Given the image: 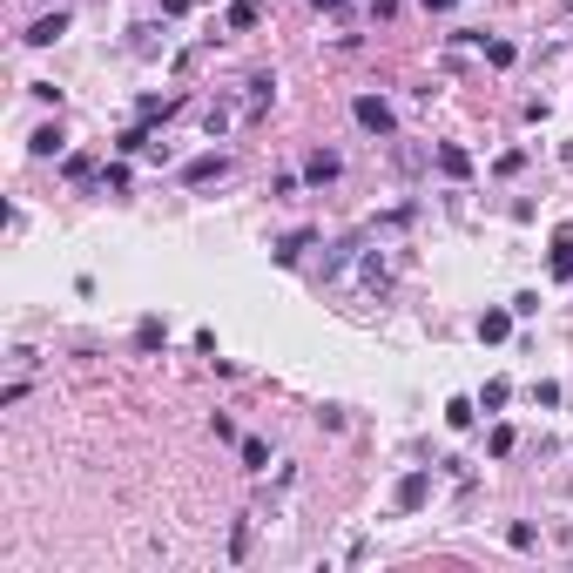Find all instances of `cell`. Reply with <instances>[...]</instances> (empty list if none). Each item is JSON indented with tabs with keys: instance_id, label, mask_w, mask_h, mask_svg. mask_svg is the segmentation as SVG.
<instances>
[{
	"instance_id": "cell-10",
	"label": "cell",
	"mask_w": 573,
	"mask_h": 573,
	"mask_svg": "<svg viewBox=\"0 0 573 573\" xmlns=\"http://www.w3.org/2000/svg\"><path fill=\"white\" fill-rule=\"evenodd\" d=\"M176 109H182L176 95H142V109H135V115H142V121H169Z\"/></svg>"
},
{
	"instance_id": "cell-4",
	"label": "cell",
	"mask_w": 573,
	"mask_h": 573,
	"mask_svg": "<svg viewBox=\"0 0 573 573\" xmlns=\"http://www.w3.org/2000/svg\"><path fill=\"white\" fill-rule=\"evenodd\" d=\"M270 101H276V75H250L243 81V121H256Z\"/></svg>"
},
{
	"instance_id": "cell-1",
	"label": "cell",
	"mask_w": 573,
	"mask_h": 573,
	"mask_svg": "<svg viewBox=\"0 0 573 573\" xmlns=\"http://www.w3.org/2000/svg\"><path fill=\"white\" fill-rule=\"evenodd\" d=\"M351 115H358V129H364V135H398V115H391V101H385V95H358V101H351Z\"/></svg>"
},
{
	"instance_id": "cell-17",
	"label": "cell",
	"mask_w": 573,
	"mask_h": 573,
	"mask_svg": "<svg viewBox=\"0 0 573 573\" xmlns=\"http://www.w3.org/2000/svg\"><path fill=\"white\" fill-rule=\"evenodd\" d=\"M479 47H485V61H493V68H513V55H519L513 41H485V34H479Z\"/></svg>"
},
{
	"instance_id": "cell-25",
	"label": "cell",
	"mask_w": 573,
	"mask_h": 573,
	"mask_svg": "<svg viewBox=\"0 0 573 573\" xmlns=\"http://www.w3.org/2000/svg\"><path fill=\"white\" fill-rule=\"evenodd\" d=\"M445 7H453V0H425V14H445Z\"/></svg>"
},
{
	"instance_id": "cell-20",
	"label": "cell",
	"mask_w": 573,
	"mask_h": 573,
	"mask_svg": "<svg viewBox=\"0 0 573 573\" xmlns=\"http://www.w3.org/2000/svg\"><path fill=\"white\" fill-rule=\"evenodd\" d=\"M553 276H560V284H573V243L560 236V250H553Z\"/></svg>"
},
{
	"instance_id": "cell-18",
	"label": "cell",
	"mask_w": 573,
	"mask_h": 573,
	"mask_svg": "<svg viewBox=\"0 0 573 573\" xmlns=\"http://www.w3.org/2000/svg\"><path fill=\"white\" fill-rule=\"evenodd\" d=\"M162 338H169V331H162V318H142V324H135V344H142V351H155Z\"/></svg>"
},
{
	"instance_id": "cell-24",
	"label": "cell",
	"mask_w": 573,
	"mask_h": 573,
	"mask_svg": "<svg viewBox=\"0 0 573 573\" xmlns=\"http://www.w3.org/2000/svg\"><path fill=\"white\" fill-rule=\"evenodd\" d=\"M162 14H189V0H162Z\"/></svg>"
},
{
	"instance_id": "cell-5",
	"label": "cell",
	"mask_w": 573,
	"mask_h": 573,
	"mask_svg": "<svg viewBox=\"0 0 573 573\" xmlns=\"http://www.w3.org/2000/svg\"><path fill=\"white\" fill-rule=\"evenodd\" d=\"M223 27H230V34L264 27V0H230V7H223Z\"/></svg>"
},
{
	"instance_id": "cell-22",
	"label": "cell",
	"mask_w": 573,
	"mask_h": 573,
	"mask_svg": "<svg viewBox=\"0 0 573 573\" xmlns=\"http://www.w3.org/2000/svg\"><path fill=\"white\" fill-rule=\"evenodd\" d=\"M485 445H493V459H506L513 453V425H493V439H485Z\"/></svg>"
},
{
	"instance_id": "cell-13",
	"label": "cell",
	"mask_w": 573,
	"mask_h": 573,
	"mask_svg": "<svg viewBox=\"0 0 573 573\" xmlns=\"http://www.w3.org/2000/svg\"><path fill=\"white\" fill-rule=\"evenodd\" d=\"M473 419H479V398H453V405H445V425L453 432H465Z\"/></svg>"
},
{
	"instance_id": "cell-12",
	"label": "cell",
	"mask_w": 573,
	"mask_h": 573,
	"mask_svg": "<svg viewBox=\"0 0 573 573\" xmlns=\"http://www.w3.org/2000/svg\"><path fill=\"white\" fill-rule=\"evenodd\" d=\"M27 149L34 155H61V129H55V121H41V129L27 135Z\"/></svg>"
},
{
	"instance_id": "cell-3",
	"label": "cell",
	"mask_w": 573,
	"mask_h": 573,
	"mask_svg": "<svg viewBox=\"0 0 573 573\" xmlns=\"http://www.w3.org/2000/svg\"><path fill=\"white\" fill-rule=\"evenodd\" d=\"M223 176H230V155H223V149H210V155H196V162H189V169H182V182H189V189H203V182H223Z\"/></svg>"
},
{
	"instance_id": "cell-8",
	"label": "cell",
	"mask_w": 573,
	"mask_h": 573,
	"mask_svg": "<svg viewBox=\"0 0 573 573\" xmlns=\"http://www.w3.org/2000/svg\"><path fill=\"white\" fill-rule=\"evenodd\" d=\"M338 169H344L338 155H331V149H318V155L304 162V176H310V182H338Z\"/></svg>"
},
{
	"instance_id": "cell-14",
	"label": "cell",
	"mask_w": 573,
	"mask_h": 573,
	"mask_svg": "<svg viewBox=\"0 0 573 573\" xmlns=\"http://www.w3.org/2000/svg\"><path fill=\"white\" fill-rule=\"evenodd\" d=\"M115 149H121V155H142V149H149V121H135V129H121V135H115Z\"/></svg>"
},
{
	"instance_id": "cell-2",
	"label": "cell",
	"mask_w": 573,
	"mask_h": 573,
	"mask_svg": "<svg viewBox=\"0 0 573 573\" xmlns=\"http://www.w3.org/2000/svg\"><path fill=\"white\" fill-rule=\"evenodd\" d=\"M425 499H432V473H405V479L391 485V506H398V513H419Z\"/></svg>"
},
{
	"instance_id": "cell-19",
	"label": "cell",
	"mask_w": 573,
	"mask_h": 573,
	"mask_svg": "<svg viewBox=\"0 0 573 573\" xmlns=\"http://www.w3.org/2000/svg\"><path fill=\"white\" fill-rule=\"evenodd\" d=\"M61 176H68V182H89V176H95V155H68Z\"/></svg>"
},
{
	"instance_id": "cell-21",
	"label": "cell",
	"mask_w": 573,
	"mask_h": 573,
	"mask_svg": "<svg viewBox=\"0 0 573 573\" xmlns=\"http://www.w3.org/2000/svg\"><path fill=\"white\" fill-rule=\"evenodd\" d=\"M533 540H540V533H533V526H526V519H519V526H506V547H519V553H526Z\"/></svg>"
},
{
	"instance_id": "cell-11",
	"label": "cell",
	"mask_w": 573,
	"mask_h": 573,
	"mask_svg": "<svg viewBox=\"0 0 573 573\" xmlns=\"http://www.w3.org/2000/svg\"><path fill=\"white\" fill-rule=\"evenodd\" d=\"M506 331H513V310H485V318H479V338L485 344H499Z\"/></svg>"
},
{
	"instance_id": "cell-23",
	"label": "cell",
	"mask_w": 573,
	"mask_h": 573,
	"mask_svg": "<svg viewBox=\"0 0 573 573\" xmlns=\"http://www.w3.org/2000/svg\"><path fill=\"white\" fill-rule=\"evenodd\" d=\"M310 7H318V14H338V7H344V0H310Z\"/></svg>"
},
{
	"instance_id": "cell-16",
	"label": "cell",
	"mask_w": 573,
	"mask_h": 573,
	"mask_svg": "<svg viewBox=\"0 0 573 573\" xmlns=\"http://www.w3.org/2000/svg\"><path fill=\"white\" fill-rule=\"evenodd\" d=\"M506 398H513V385H506V378H493V385L479 391V412H499V405H506Z\"/></svg>"
},
{
	"instance_id": "cell-6",
	"label": "cell",
	"mask_w": 573,
	"mask_h": 573,
	"mask_svg": "<svg viewBox=\"0 0 573 573\" xmlns=\"http://www.w3.org/2000/svg\"><path fill=\"white\" fill-rule=\"evenodd\" d=\"M61 34H68V14L55 7V14H41V21H34V27L21 34V41H27V47H55V41H61Z\"/></svg>"
},
{
	"instance_id": "cell-15",
	"label": "cell",
	"mask_w": 573,
	"mask_h": 573,
	"mask_svg": "<svg viewBox=\"0 0 573 573\" xmlns=\"http://www.w3.org/2000/svg\"><path fill=\"white\" fill-rule=\"evenodd\" d=\"M236 453H243L250 473H264V465H270V445H264V439H236Z\"/></svg>"
},
{
	"instance_id": "cell-9",
	"label": "cell",
	"mask_w": 573,
	"mask_h": 573,
	"mask_svg": "<svg viewBox=\"0 0 573 573\" xmlns=\"http://www.w3.org/2000/svg\"><path fill=\"white\" fill-rule=\"evenodd\" d=\"M310 243H318V230H290L284 243H276V264H297V256L310 250Z\"/></svg>"
},
{
	"instance_id": "cell-7",
	"label": "cell",
	"mask_w": 573,
	"mask_h": 573,
	"mask_svg": "<svg viewBox=\"0 0 573 573\" xmlns=\"http://www.w3.org/2000/svg\"><path fill=\"white\" fill-rule=\"evenodd\" d=\"M439 169H445L453 182H465V176H473V155H465L459 142H439Z\"/></svg>"
}]
</instances>
